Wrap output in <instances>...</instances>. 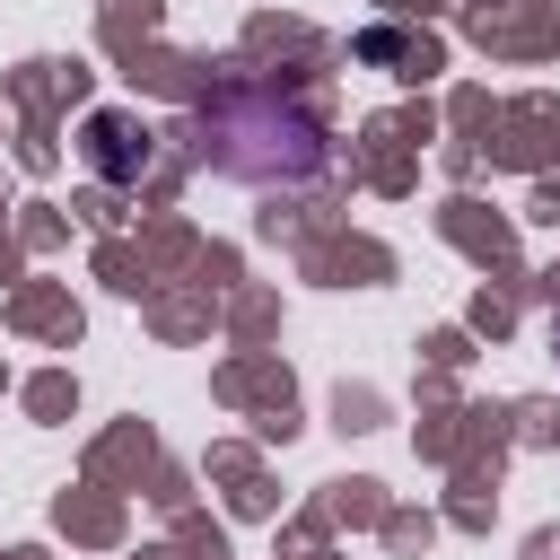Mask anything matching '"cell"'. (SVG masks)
<instances>
[{
	"label": "cell",
	"mask_w": 560,
	"mask_h": 560,
	"mask_svg": "<svg viewBox=\"0 0 560 560\" xmlns=\"http://www.w3.org/2000/svg\"><path fill=\"white\" fill-rule=\"evenodd\" d=\"M551 350H560V315H551Z\"/></svg>",
	"instance_id": "3"
},
{
	"label": "cell",
	"mask_w": 560,
	"mask_h": 560,
	"mask_svg": "<svg viewBox=\"0 0 560 560\" xmlns=\"http://www.w3.org/2000/svg\"><path fill=\"white\" fill-rule=\"evenodd\" d=\"M192 149H201V166H219L236 184H315L324 175V122L262 79H219L192 105Z\"/></svg>",
	"instance_id": "1"
},
{
	"label": "cell",
	"mask_w": 560,
	"mask_h": 560,
	"mask_svg": "<svg viewBox=\"0 0 560 560\" xmlns=\"http://www.w3.org/2000/svg\"><path fill=\"white\" fill-rule=\"evenodd\" d=\"M79 158H88L105 184H140V175L158 166V131H149L140 114H122V105H96L88 131H79Z\"/></svg>",
	"instance_id": "2"
}]
</instances>
